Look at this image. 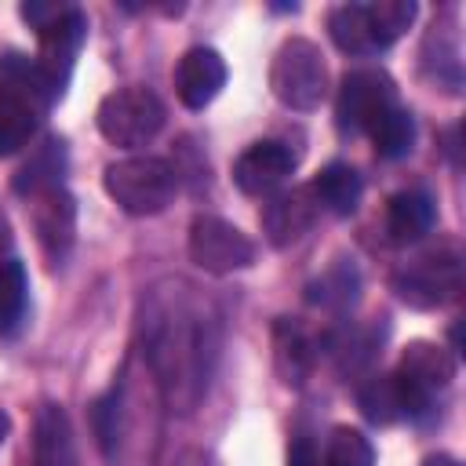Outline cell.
I'll return each instance as SVG.
<instances>
[{
	"label": "cell",
	"mask_w": 466,
	"mask_h": 466,
	"mask_svg": "<svg viewBox=\"0 0 466 466\" xmlns=\"http://www.w3.org/2000/svg\"><path fill=\"white\" fill-rule=\"evenodd\" d=\"M189 258L204 273H233L255 262V244L233 222L218 215H197L189 226Z\"/></svg>",
	"instance_id": "52a82bcc"
},
{
	"label": "cell",
	"mask_w": 466,
	"mask_h": 466,
	"mask_svg": "<svg viewBox=\"0 0 466 466\" xmlns=\"http://www.w3.org/2000/svg\"><path fill=\"white\" fill-rule=\"evenodd\" d=\"M422 466H459V459H451V455H430V459H422Z\"/></svg>",
	"instance_id": "f546056e"
},
{
	"label": "cell",
	"mask_w": 466,
	"mask_h": 466,
	"mask_svg": "<svg viewBox=\"0 0 466 466\" xmlns=\"http://www.w3.org/2000/svg\"><path fill=\"white\" fill-rule=\"evenodd\" d=\"M313 197L320 208H328L331 215H353L357 204H360V193H364V182L357 175V167L342 164V160H331L328 167L317 171V178L309 182Z\"/></svg>",
	"instance_id": "d6986e66"
},
{
	"label": "cell",
	"mask_w": 466,
	"mask_h": 466,
	"mask_svg": "<svg viewBox=\"0 0 466 466\" xmlns=\"http://www.w3.org/2000/svg\"><path fill=\"white\" fill-rule=\"evenodd\" d=\"M393 106H397V87L386 69L375 66L350 69L335 95V124L346 135H360Z\"/></svg>",
	"instance_id": "8992f818"
},
{
	"label": "cell",
	"mask_w": 466,
	"mask_h": 466,
	"mask_svg": "<svg viewBox=\"0 0 466 466\" xmlns=\"http://www.w3.org/2000/svg\"><path fill=\"white\" fill-rule=\"evenodd\" d=\"M66 7H69V4H22L18 11H22V18L40 33V29H44V25H51Z\"/></svg>",
	"instance_id": "83f0119b"
},
{
	"label": "cell",
	"mask_w": 466,
	"mask_h": 466,
	"mask_svg": "<svg viewBox=\"0 0 466 466\" xmlns=\"http://www.w3.org/2000/svg\"><path fill=\"white\" fill-rule=\"evenodd\" d=\"M299 157L288 142H277V138H262V142H251L237 164H233V182L240 193L248 197H266L273 193L277 186H284L295 171Z\"/></svg>",
	"instance_id": "9c48e42d"
},
{
	"label": "cell",
	"mask_w": 466,
	"mask_h": 466,
	"mask_svg": "<svg viewBox=\"0 0 466 466\" xmlns=\"http://www.w3.org/2000/svg\"><path fill=\"white\" fill-rule=\"evenodd\" d=\"M328 33H331V40H335L339 51L357 55V58H368V55L386 51L382 40H379V33H375V22H371L368 4H339V7H331Z\"/></svg>",
	"instance_id": "e0dca14e"
},
{
	"label": "cell",
	"mask_w": 466,
	"mask_h": 466,
	"mask_svg": "<svg viewBox=\"0 0 466 466\" xmlns=\"http://www.w3.org/2000/svg\"><path fill=\"white\" fill-rule=\"evenodd\" d=\"M106 193L127 215H157L171 204L178 189V171L164 157H124L106 164Z\"/></svg>",
	"instance_id": "7a4b0ae2"
},
{
	"label": "cell",
	"mask_w": 466,
	"mask_h": 466,
	"mask_svg": "<svg viewBox=\"0 0 466 466\" xmlns=\"http://www.w3.org/2000/svg\"><path fill=\"white\" fill-rule=\"evenodd\" d=\"M357 404L360 415L375 426H390L400 419H422L433 408V397H426L422 390H415L404 375L390 371V375H371L360 390H357Z\"/></svg>",
	"instance_id": "ba28073f"
},
{
	"label": "cell",
	"mask_w": 466,
	"mask_h": 466,
	"mask_svg": "<svg viewBox=\"0 0 466 466\" xmlns=\"http://www.w3.org/2000/svg\"><path fill=\"white\" fill-rule=\"evenodd\" d=\"M368 11H371V22H375V33H379L382 47L400 40L408 33V25L415 22V15H419L415 0H375V4H368Z\"/></svg>",
	"instance_id": "484cf974"
},
{
	"label": "cell",
	"mask_w": 466,
	"mask_h": 466,
	"mask_svg": "<svg viewBox=\"0 0 466 466\" xmlns=\"http://www.w3.org/2000/svg\"><path fill=\"white\" fill-rule=\"evenodd\" d=\"M288 466H320V459H317L309 437H295V441H291V448H288Z\"/></svg>",
	"instance_id": "f1b7e54d"
},
{
	"label": "cell",
	"mask_w": 466,
	"mask_h": 466,
	"mask_svg": "<svg viewBox=\"0 0 466 466\" xmlns=\"http://www.w3.org/2000/svg\"><path fill=\"white\" fill-rule=\"evenodd\" d=\"M0 80L11 84V87H18L22 95H29L40 109H47L62 95V87L40 69V62L29 58V55H18V51H4L0 55Z\"/></svg>",
	"instance_id": "ffe728a7"
},
{
	"label": "cell",
	"mask_w": 466,
	"mask_h": 466,
	"mask_svg": "<svg viewBox=\"0 0 466 466\" xmlns=\"http://www.w3.org/2000/svg\"><path fill=\"white\" fill-rule=\"evenodd\" d=\"M226 84V62L215 47H189L175 66V95L186 109H204Z\"/></svg>",
	"instance_id": "4fadbf2b"
},
{
	"label": "cell",
	"mask_w": 466,
	"mask_h": 466,
	"mask_svg": "<svg viewBox=\"0 0 466 466\" xmlns=\"http://www.w3.org/2000/svg\"><path fill=\"white\" fill-rule=\"evenodd\" d=\"M320 215V204L313 197L309 186H295V189H284V193H273L269 204L262 208V233L273 248H288L295 240H302L313 222Z\"/></svg>",
	"instance_id": "7c38bea8"
},
{
	"label": "cell",
	"mask_w": 466,
	"mask_h": 466,
	"mask_svg": "<svg viewBox=\"0 0 466 466\" xmlns=\"http://www.w3.org/2000/svg\"><path fill=\"white\" fill-rule=\"evenodd\" d=\"M29 211L44 255L51 262H62L76 240V200L66 193V186H51L29 197Z\"/></svg>",
	"instance_id": "30bf717a"
},
{
	"label": "cell",
	"mask_w": 466,
	"mask_h": 466,
	"mask_svg": "<svg viewBox=\"0 0 466 466\" xmlns=\"http://www.w3.org/2000/svg\"><path fill=\"white\" fill-rule=\"evenodd\" d=\"M7 433H11V419H7V411H0V448H4Z\"/></svg>",
	"instance_id": "4dcf8cb0"
},
{
	"label": "cell",
	"mask_w": 466,
	"mask_h": 466,
	"mask_svg": "<svg viewBox=\"0 0 466 466\" xmlns=\"http://www.w3.org/2000/svg\"><path fill=\"white\" fill-rule=\"evenodd\" d=\"M33 466H76V441L62 404H40L33 419Z\"/></svg>",
	"instance_id": "9a60e30c"
},
{
	"label": "cell",
	"mask_w": 466,
	"mask_h": 466,
	"mask_svg": "<svg viewBox=\"0 0 466 466\" xmlns=\"http://www.w3.org/2000/svg\"><path fill=\"white\" fill-rule=\"evenodd\" d=\"M393 291L415 309H437L462 291V255L455 248H433L393 273Z\"/></svg>",
	"instance_id": "5b68a950"
},
{
	"label": "cell",
	"mask_w": 466,
	"mask_h": 466,
	"mask_svg": "<svg viewBox=\"0 0 466 466\" xmlns=\"http://www.w3.org/2000/svg\"><path fill=\"white\" fill-rule=\"evenodd\" d=\"M313 368V342L306 339V331L291 320L277 324V371L288 386H302L306 375Z\"/></svg>",
	"instance_id": "7402d4cb"
},
{
	"label": "cell",
	"mask_w": 466,
	"mask_h": 466,
	"mask_svg": "<svg viewBox=\"0 0 466 466\" xmlns=\"http://www.w3.org/2000/svg\"><path fill=\"white\" fill-rule=\"evenodd\" d=\"M437 208L426 189H400L386 200V233L393 244H415L433 229Z\"/></svg>",
	"instance_id": "2e32d148"
},
{
	"label": "cell",
	"mask_w": 466,
	"mask_h": 466,
	"mask_svg": "<svg viewBox=\"0 0 466 466\" xmlns=\"http://www.w3.org/2000/svg\"><path fill=\"white\" fill-rule=\"evenodd\" d=\"M36 40H40V55H36L40 69H44L58 87H66V80H69V73H73V62H76V55H80L84 40H87V18H84V11L69 4L51 25H44V29L36 33Z\"/></svg>",
	"instance_id": "8fae6325"
},
{
	"label": "cell",
	"mask_w": 466,
	"mask_h": 466,
	"mask_svg": "<svg viewBox=\"0 0 466 466\" xmlns=\"http://www.w3.org/2000/svg\"><path fill=\"white\" fill-rule=\"evenodd\" d=\"M397 375H404L426 397H437V390H448L451 379H455V353L444 350V346H437V342L415 339V342L404 346L400 364H397Z\"/></svg>",
	"instance_id": "5bb4252c"
},
{
	"label": "cell",
	"mask_w": 466,
	"mask_h": 466,
	"mask_svg": "<svg viewBox=\"0 0 466 466\" xmlns=\"http://www.w3.org/2000/svg\"><path fill=\"white\" fill-rule=\"evenodd\" d=\"M138 339L167 408L189 415L208 393L222 350L218 309L189 280L164 277L142 295Z\"/></svg>",
	"instance_id": "6da1fadb"
},
{
	"label": "cell",
	"mask_w": 466,
	"mask_h": 466,
	"mask_svg": "<svg viewBox=\"0 0 466 466\" xmlns=\"http://www.w3.org/2000/svg\"><path fill=\"white\" fill-rule=\"evenodd\" d=\"M320 466H375V448L360 430L335 426L328 444H324V462Z\"/></svg>",
	"instance_id": "d4e9b609"
},
{
	"label": "cell",
	"mask_w": 466,
	"mask_h": 466,
	"mask_svg": "<svg viewBox=\"0 0 466 466\" xmlns=\"http://www.w3.org/2000/svg\"><path fill=\"white\" fill-rule=\"evenodd\" d=\"M309 299L320 302V306H331V309H342L357 299V269L350 262H339L335 269H328L313 288H309Z\"/></svg>",
	"instance_id": "4316f807"
},
{
	"label": "cell",
	"mask_w": 466,
	"mask_h": 466,
	"mask_svg": "<svg viewBox=\"0 0 466 466\" xmlns=\"http://www.w3.org/2000/svg\"><path fill=\"white\" fill-rule=\"evenodd\" d=\"M62 175H66V149L58 138H47L25 164L22 171L15 175V193L22 197H33V193H44L51 186H62Z\"/></svg>",
	"instance_id": "44dd1931"
},
{
	"label": "cell",
	"mask_w": 466,
	"mask_h": 466,
	"mask_svg": "<svg viewBox=\"0 0 466 466\" xmlns=\"http://www.w3.org/2000/svg\"><path fill=\"white\" fill-rule=\"evenodd\" d=\"M269 87L288 109H317L328 95V62L306 36H288L269 62Z\"/></svg>",
	"instance_id": "3957f363"
},
{
	"label": "cell",
	"mask_w": 466,
	"mask_h": 466,
	"mask_svg": "<svg viewBox=\"0 0 466 466\" xmlns=\"http://www.w3.org/2000/svg\"><path fill=\"white\" fill-rule=\"evenodd\" d=\"M40 113L44 109L29 95H22L18 87H11V84L0 80V157L18 153L33 138Z\"/></svg>",
	"instance_id": "ac0fdd59"
},
{
	"label": "cell",
	"mask_w": 466,
	"mask_h": 466,
	"mask_svg": "<svg viewBox=\"0 0 466 466\" xmlns=\"http://www.w3.org/2000/svg\"><path fill=\"white\" fill-rule=\"evenodd\" d=\"M164 116H167V109H164L160 95L153 87H142V84L109 91L95 113L102 138L120 146V149H138V146L153 142L157 131L164 127Z\"/></svg>",
	"instance_id": "277c9868"
},
{
	"label": "cell",
	"mask_w": 466,
	"mask_h": 466,
	"mask_svg": "<svg viewBox=\"0 0 466 466\" xmlns=\"http://www.w3.org/2000/svg\"><path fill=\"white\" fill-rule=\"evenodd\" d=\"M368 135H371V146H375V153H379L382 160H400V157H408L411 146H415V116H411L408 109L393 106V109H386V113L368 127Z\"/></svg>",
	"instance_id": "603a6c76"
},
{
	"label": "cell",
	"mask_w": 466,
	"mask_h": 466,
	"mask_svg": "<svg viewBox=\"0 0 466 466\" xmlns=\"http://www.w3.org/2000/svg\"><path fill=\"white\" fill-rule=\"evenodd\" d=\"M25 269L15 258H0V335H15L25 317Z\"/></svg>",
	"instance_id": "cb8c5ba5"
}]
</instances>
